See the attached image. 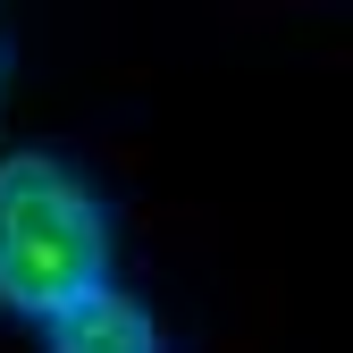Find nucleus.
<instances>
[{
	"instance_id": "f257e3e1",
	"label": "nucleus",
	"mask_w": 353,
	"mask_h": 353,
	"mask_svg": "<svg viewBox=\"0 0 353 353\" xmlns=\"http://www.w3.org/2000/svg\"><path fill=\"white\" fill-rule=\"evenodd\" d=\"M118 228L93 176L59 152H0V312L51 328L68 303L110 286Z\"/></svg>"
},
{
	"instance_id": "f03ea898",
	"label": "nucleus",
	"mask_w": 353,
	"mask_h": 353,
	"mask_svg": "<svg viewBox=\"0 0 353 353\" xmlns=\"http://www.w3.org/2000/svg\"><path fill=\"white\" fill-rule=\"evenodd\" d=\"M42 353H168V320L110 278L42 328Z\"/></svg>"
}]
</instances>
